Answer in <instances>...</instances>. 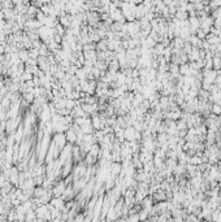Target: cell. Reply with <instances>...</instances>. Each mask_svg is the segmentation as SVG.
I'll use <instances>...</instances> for the list:
<instances>
[{
  "label": "cell",
  "mask_w": 221,
  "mask_h": 222,
  "mask_svg": "<svg viewBox=\"0 0 221 222\" xmlns=\"http://www.w3.org/2000/svg\"><path fill=\"white\" fill-rule=\"evenodd\" d=\"M66 139L70 142V143H74L76 140H78V135L77 132L73 130V129H69L68 132H66Z\"/></svg>",
  "instance_id": "6da1fadb"
},
{
  "label": "cell",
  "mask_w": 221,
  "mask_h": 222,
  "mask_svg": "<svg viewBox=\"0 0 221 222\" xmlns=\"http://www.w3.org/2000/svg\"><path fill=\"white\" fill-rule=\"evenodd\" d=\"M125 138L128 139V140H133L135 137H134V129H131V127H128L126 130H125Z\"/></svg>",
  "instance_id": "7a4b0ae2"
}]
</instances>
